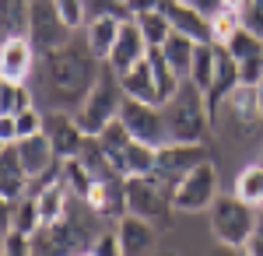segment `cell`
I'll list each match as a JSON object with an SVG mask.
<instances>
[{
	"mask_svg": "<svg viewBox=\"0 0 263 256\" xmlns=\"http://www.w3.org/2000/svg\"><path fill=\"white\" fill-rule=\"evenodd\" d=\"M102 74V60L88 49V42L81 39H70L63 49H53L39 57V67L32 74V92H35V105L42 113H74L88 92L95 88V81Z\"/></svg>",
	"mask_w": 263,
	"mask_h": 256,
	"instance_id": "1",
	"label": "cell"
},
{
	"mask_svg": "<svg viewBox=\"0 0 263 256\" xmlns=\"http://www.w3.org/2000/svg\"><path fill=\"white\" fill-rule=\"evenodd\" d=\"M165 126H168V140L179 144H207L211 134V113H207V95L197 81L182 78L179 88L172 92V99L162 105Z\"/></svg>",
	"mask_w": 263,
	"mask_h": 256,
	"instance_id": "2",
	"label": "cell"
},
{
	"mask_svg": "<svg viewBox=\"0 0 263 256\" xmlns=\"http://www.w3.org/2000/svg\"><path fill=\"white\" fill-rule=\"evenodd\" d=\"M123 99H126V92H123L120 74H116L109 63H102V74H99V81H95V88H91L88 99L74 109L78 126H81L88 137H99L112 119H120Z\"/></svg>",
	"mask_w": 263,
	"mask_h": 256,
	"instance_id": "3",
	"label": "cell"
},
{
	"mask_svg": "<svg viewBox=\"0 0 263 256\" xmlns=\"http://www.w3.org/2000/svg\"><path fill=\"white\" fill-rule=\"evenodd\" d=\"M256 214H260V207L239 200L228 190V193H218V200L211 204L207 225H211V235L218 239V246L242 249L249 242V235H253V228H256Z\"/></svg>",
	"mask_w": 263,
	"mask_h": 256,
	"instance_id": "4",
	"label": "cell"
},
{
	"mask_svg": "<svg viewBox=\"0 0 263 256\" xmlns=\"http://www.w3.org/2000/svg\"><path fill=\"white\" fill-rule=\"evenodd\" d=\"M218 193H221V169L207 158L197 169H190L172 190V214H207Z\"/></svg>",
	"mask_w": 263,
	"mask_h": 256,
	"instance_id": "5",
	"label": "cell"
},
{
	"mask_svg": "<svg viewBox=\"0 0 263 256\" xmlns=\"http://www.w3.org/2000/svg\"><path fill=\"white\" fill-rule=\"evenodd\" d=\"M172 211V190L155 176H126V214L147 217V221H165Z\"/></svg>",
	"mask_w": 263,
	"mask_h": 256,
	"instance_id": "6",
	"label": "cell"
},
{
	"mask_svg": "<svg viewBox=\"0 0 263 256\" xmlns=\"http://www.w3.org/2000/svg\"><path fill=\"white\" fill-rule=\"evenodd\" d=\"M120 123L126 126V134L141 144H151V148H162L168 144V126H165V113L162 105H151V102L141 99H123L120 109Z\"/></svg>",
	"mask_w": 263,
	"mask_h": 256,
	"instance_id": "7",
	"label": "cell"
},
{
	"mask_svg": "<svg viewBox=\"0 0 263 256\" xmlns=\"http://www.w3.org/2000/svg\"><path fill=\"white\" fill-rule=\"evenodd\" d=\"M28 39L39 49V57L63 49L67 42L74 39V32L63 25V18L57 14L53 0H32V14H28Z\"/></svg>",
	"mask_w": 263,
	"mask_h": 256,
	"instance_id": "8",
	"label": "cell"
},
{
	"mask_svg": "<svg viewBox=\"0 0 263 256\" xmlns=\"http://www.w3.org/2000/svg\"><path fill=\"white\" fill-rule=\"evenodd\" d=\"M211 155V144H179V140H168L155 151V176L162 179L168 190L179 186V179L197 169L200 161H207Z\"/></svg>",
	"mask_w": 263,
	"mask_h": 256,
	"instance_id": "9",
	"label": "cell"
},
{
	"mask_svg": "<svg viewBox=\"0 0 263 256\" xmlns=\"http://www.w3.org/2000/svg\"><path fill=\"white\" fill-rule=\"evenodd\" d=\"M39 67V49L28 35H11L0 42V81H21L28 84Z\"/></svg>",
	"mask_w": 263,
	"mask_h": 256,
	"instance_id": "10",
	"label": "cell"
},
{
	"mask_svg": "<svg viewBox=\"0 0 263 256\" xmlns=\"http://www.w3.org/2000/svg\"><path fill=\"white\" fill-rule=\"evenodd\" d=\"M147 49H151V42L144 39L137 18H134V14H126V18H123V28H120V39H116V46H112V53H109L105 63H109V67L123 78L126 70H134L137 63H144Z\"/></svg>",
	"mask_w": 263,
	"mask_h": 256,
	"instance_id": "11",
	"label": "cell"
},
{
	"mask_svg": "<svg viewBox=\"0 0 263 256\" xmlns=\"http://www.w3.org/2000/svg\"><path fill=\"white\" fill-rule=\"evenodd\" d=\"M46 137L53 140V148H57V158H74L81 155L84 140H88V134H84L81 126H78V119H74V113H60V109H53V113H46Z\"/></svg>",
	"mask_w": 263,
	"mask_h": 256,
	"instance_id": "12",
	"label": "cell"
},
{
	"mask_svg": "<svg viewBox=\"0 0 263 256\" xmlns=\"http://www.w3.org/2000/svg\"><path fill=\"white\" fill-rule=\"evenodd\" d=\"M120 81H123V92H126L130 99L151 102V105H165V102L172 99V92L165 88V81L158 78V70L151 67L147 57H144V63H137L134 70H126Z\"/></svg>",
	"mask_w": 263,
	"mask_h": 256,
	"instance_id": "13",
	"label": "cell"
},
{
	"mask_svg": "<svg viewBox=\"0 0 263 256\" xmlns=\"http://www.w3.org/2000/svg\"><path fill=\"white\" fill-rule=\"evenodd\" d=\"M116 232H120V246L123 256H151L158 249V225L137 214H123L116 221Z\"/></svg>",
	"mask_w": 263,
	"mask_h": 256,
	"instance_id": "14",
	"label": "cell"
},
{
	"mask_svg": "<svg viewBox=\"0 0 263 256\" xmlns=\"http://www.w3.org/2000/svg\"><path fill=\"white\" fill-rule=\"evenodd\" d=\"M162 11L172 21V32H179V35H186V39H193V42H214L211 18L203 11H197L190 0H165Z\"/></svg>",
	"mask_w": 263,
	"mask_h": 256,
	"instance_id": "15",
	"label": "cell"
},
{
	"mask_svg": "<svg viewBox=\"0 0 263 256\" xmlns=\"http://www.w3.org/2000/svg\"><path fill=\"white\" fill-rule=\"evenodd\" d=\"M28 193L35 197V207H39V217H42V228H49V225H57L63 214H67V207H70V190H67V182L63 179H49V182H32L28 186Z\"/></svg>",
	"mask_w": 263,
	"mask_h": 256,
	"instance_id": "16",
	"label": "cell"
},
{
	"mask_svg": "<svg viewBox=\"0 0 263 256\" xmlns=\"http://www.w3.org/2000/svg\"><path fill=\"white\" fill-rule=\"evenodd\" d=\"M28 172L21 165L18 144H0V197L4 200H21L28 193Z\"/></svg>",
	"mask_w": 263,
	"mask_h": 256,
	"instance_id": "17",
	"label": "cell"
},
{
	"mask_svg": "<svg viewBox=\"0 0 263 256\" xmlns=\"http://www.w3.org/2000/svg\"><path fill=\"white\" fill-rule=\"evenodd\" d=\"M120 28H123V18H116V14H102V18L88 21V28H84V42H88V49H91L102 63L109 60L112 46H116V39H120Z\"/></svg>",
	"mask_w": 263,
	"mask_h": 256,
	"instance_id": "18",
	"label": "cell"
},
{
	"mask_svg": "<svg viewBox=\"0 0 263 256\" xmlns=\"http://www.w3.org/2000/svg\"><path fill=\"white\" fill-rule=\"evenodd\" d=\"M232 193L253 207H263V161H246L232 179Z\"/></svg>",
	"mask_w": 263,
	"mask_h": 256,
	"instance_id": "19",
	"label": "cell"
},
{
	"mask_svg": "<svg viewBox=\"0 0 263 256\" xmlns=\"http://www.w3.org/2000/svg\"><path fill=\"white\" fill-rule=\"evenodd\" d=\"M197 46H200V42L186 39V35H179V32H172V35L162 42L165 60H168V67H172L179 78H190V67H193V53H197Z\"/></svg>",
	"mask_w": 263,
	"mask_h": 256,
	"instance_id": "20",
	"label": "cell"
},
{
	"mask_svg": "<svg viewBox=\"0 0 263 256\" xmlns=\"http://www.w3.org/2000/svg\"><path fill=\"white\" fill-rule=\"evenodd\" d=\"M35 105V92L32 84L21 81H0V116H18L25 109Z\"/></svg>",
	"mask_w": 263,
	"mask_h": 256,
	"instance_id": "21",
	"label": "cell"
},
{
	"mask_svg": "<svg viewBox=\"0 0 263 256\" xmlns=\"http://www.w3.org/2000/svg\"><path fill=\"white\" fill-rule=\"evenodd\" d=\"M28 14H32V0H0V28H4V39L28 35Z\"/></svg>",
	"mask_w": 263,
	"mask_h": 256,
	"instance_id": "22",
	"label": "cell"
},
{
	"mask_svg": "<svg viewBox=\"0 0 263 256\" xmlns=\"http://www.w3.org/2000/svg\"><path fill=\"white\" fill-rule=\"evenodd\" d=\"M60 179L67 182V190H70L74 197L84 200V197H88V190H91V182H95V172L74 155V158H63V161H60Z\"/></svg>",
	"mask_w": 263,
	"mask_h": 256,
	"instance_id": "23",
	"label": "cell"
},
{
	"mask_svg": "<svg viewBox=\"0 0 263 256\" xmlns=\"http://www.w3.org/2000/svg\"><path fill=\"white\" fill-rule=\"evenodd\" d=\"M155 151L158 148H151V144L130 140L123 151V176H151L155 172Z\"/></svg>",
	"mask_w": 263,
	"mask_h": 256,
	"instance_id": "24",
	"label": "cell"
},
{
	"mask_svg": "<svg viewBox=\"0 0 263 256\" xmlns=\"http://www.w3.org/2000/svg\"><path fill=\"white\" fill-rule=\"evenodd\" d=\"M214 67H218V42H200L197 53H193L190 81H197L203 92H207L211 88V78H214Z\"/></svg>",
	"mask_w": 263,
	"mask_h": 256,
	"instance_id": "25",
	"label": "cell"
},
{
	"mask_svg": "<svg viewBox=\"0 0 263 256\" xmlns=\"http://www.w3.org/2000/svg\"><path fill=\"white\" fill-rule=\"evenodd\" d=\"M137 18V25H141L144 39L151 42V46H162L168 35H172V21H168V14H165L162 7L158 11H144V14H134Z\"/></svg>",
	"mask_w": 263,
	"mask_h": 256,
	"instance_id": "26",
	"label": "cell"
},
{
	"mask_svg": "<svg viewBox=\"0 0 263 256\" xmlns=\"http://www.w3.org/2000/svg\"><path fill=\"white\" fill-rule=\"evenodd\" d=\"M224 49L239 60V63H242V60H256V57H263V39L256 32H249V28H239L232 39L224 42Z\"/></svg>",
	"mask_w": 263,
	"mask_h": 256,
	"instance_id": "27",
	"label": "cell"
},
{
	"mask_svg": "<svg viewBox=\"0 0 263 256\" xmlns=\"http://www.w3.org/2000/svg\"><path fill=\"white\" fill-rule=\"evenodd\" d=\"M39 228H42V217H39V207H35V197L25 193L21 200H14V232L35 235Z\"/></svg>",
	"mask_w": 263,
	"mask_h": 256,
	"instance_id": "28",
	"label": "cell"
},
{
	"mask_svg": "<svg viewBox=\"0 0 263 256\" xmlns=\"http://www.w3.org/2000/svg\"><path fill=\"white\" fill-rule=\"evenodd\" d=\"M57 4V14L63 18V25L70 28V32H84L88 28V4L84 0H53Z\"/></svg>",
	"mask_w": 263,
	"mask_h": 256,
	"instance_id": "29",
	"label": "cell"
},
{
	"mask_svg": "<svg viewBox=\"0 0 263 256\" xmlns=\"http://www.w3.org/2000/svg\"><path fill=\"white\" fill-rule=\"evenodd\" d=\"M239 28H242V18H239V14H232V11H224V7L211 18V32H214V42H218V46H224V42L232 39Z\"/></svg>",
	"mask_w": 263,
	"mask_h": 256,
	"instance_id": "30",
	"label": "cell"
},
{
	"mask_svg": "<svg viewBox=\"0 0 263 256\" xmlns=\"http://www.w3.org/2000/svg\"><path fill=\"white\" fill-rule=\"evenodd\" d=\"M91 253H95V256H123V246H120V232H116V225H112V228H105V232L95 239Z\"/></svg>",
	"mask_w": 263,
	"mask_h": 256,
	"instance_id": "31",
	"label": "cell"
},
{
	"mask_svg": "<svg viewBox=\"0 0 263 256\" xmlns=\"http://www.w3.org/2000/svg\"><path fill=\"white\" fill-rule=\"evenodd\" d=\"M242 28H249V32H256L263 39V0H249L242 11Z\"/></svg>",
	"mask_w": 263,
	"mask_h": 256,
	"instance_id": "32",
	"label": "cell"
},
{
	"mask_svg": "<svg viewBox=\"0 0 263 256\" xmlns=\"http://www.w3.org/2000/svg\"><path fill=\"white\" fill-rule=\"evenodd\" d=\"M239 81H246V84H260L263 81V57L242 60V63H239Z\"/></svg>",
	"mask_w": 263,
	"mask_h": 256,
	"instance_id": "33",
	"label": "cell"
},
{
	"mask_svg": "<svg viewBox=\"0 0 263 256\" xmlns=\"http://www.w3.org/2000/svg\"><path fill=\"white\" fill-rule=\"evenodd\" d=\"M246 256H263V207L260 214H256V228H253V235H249V242L242 246Z\"/></svg>",
	"mask_w": 263,
	"mask_h": 256,
	"instance_id": "34",
	"label": "cell"
},
{
	"mask_svg": "<svg viewBox=\"0 0 263 256\" xmlns=\"http://www.w3.org/2000/svg\"><path fill=\"white\" fill-rule=\"evenodd\" d=\"M0 144H18V130H14V116H0Z\"/></svg>",
	"mask_w": 263,
	"mask_h": 256,
	"instance_id": "35",
	"label": "cell"
},
{
	"mask_svg": "<svg viewBox=\"0 0 263 256\" xmlns=\"http://www.w3.org/2000/svg\"><path fill=\"white\" fill-rule=\"evenodd\" d=\"M165 0H130L126 7H130V14H144V11H158Z\"/></svg>",
	"mask_w": 263,
	"mask_h": 256,
	"instance_id": "36",
	"label": "cell"
},
{
	"mask_svg": "<svg viewBox=\"0 0 263 256\" xmlns=\"http://www.w3.org/2000/svg\"><path fill=\"white\" fill-rule=\"evenodd\" d=\"M190 4H193L197 11H203L207 18H214V14H218V11L224 7V0H190Z\"/></svg>",
	"mask_w": 263,
	"mask_h": 256,
	"instance_id": "37",
	"label": "cell"
},
{
	"mask_svg": "<svg viewBox=\"0 0 263 256\" xmlns=\"http://www.w3.org/2000/svg\"><path fill=\"white\" fill-rule=\"evenodd\" d=\"M74 256H95V253H91V249H88V253H74Z\"/></svg>",
	"mask_w": 263,
	"mask_h": 256,
	"instance_id": "38",
	"label": "cell"
},
{
	"mask_svg": "<svg viewBox=\"0 0 263 256\" xmlns=\"http://www.w3.org/2000/svg\"><path fill=\"white\" fill-rule=\"evenodd\" d=\"M260 105H263V81H260Z\"/></svg>",
	"mask_w": 263,
	"mask_h": 256,
	"instance_id": "39",
	"label": "cell"
}]
</instances>
